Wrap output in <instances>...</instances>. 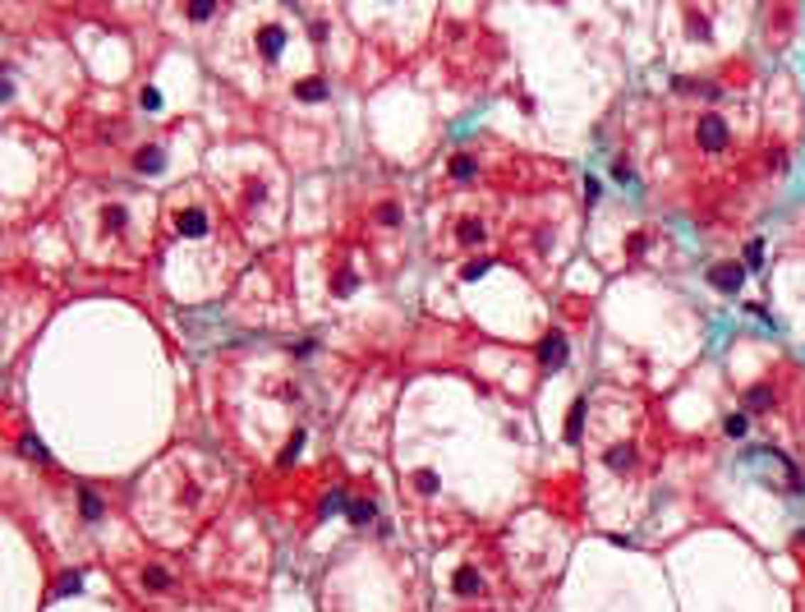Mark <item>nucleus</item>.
Instances as JSON below:
<instances>
[{"label":"nucleus","instance_id":"obj_1","mask_svg":"<svg viewBox=\"0 0 805 612\" xmlns=\"http://www.w3.org/2000/svg\"><path fill=\"white\" fill-rule=\"evenodd\" d=\"M741 281H745V267H741V262H718V267H709V286H713V290L736 295V290H741Z\"/></svg>","mask_w":805,"mask_h":612},{"label":"nucleus","instance_id":"obj_2","mask_svg":"<svg viewBox=\"0 0 805 612\" xmlns=\"http://www.w3.org/2000/svg\"><path fill=\"white\" fill-rule=\"evenodd\" d=\"M700 148L704 152H723L727 148V120L723 115H704L700 120Z\"/></svg>","mask_w":805,"mask_h":612},{"label":"nucleus","instance_id":"obj_3","mask_svg":"<svg viewBox=\"0 0 805 612\" xmlns=\"http://www.w3.org/2000/svg\"><path fill=\"white\" fill-rule=\"evenodd\" d=\"M539 364H543V368H561V364H566V336H561V332H548V336H543Z\"/></svg>","mask_w":805,"mask_h":612},{"label":"nucleus","instance_id":"obj_4","mask_svg":"<svg viewBox=\"0 0 805 612\" xmlns=\"http://www.w3.org/2000/svg\"><path fill=\"white\" fill-rule=\"evenodd\" d=\"M585 414H589V401H585V396H576V401H571V414H566V442L571 446H576L580 433H585Z\"/></svg>","mask_w":805,"mask_h":612},{"label":"nucleus","instance_id":"obj_5","mask_svg":"<svg viewBox=\"0 0 805 612\" xmlns=\"http://www.w3.org/2000/svg\"><path fill=\"white\" fill-rule=\"evenodd\" d=\"M175 230H180V235H189V240H198V235H207V217H202L198 208H189V212H180V217H175Z\"/></svg>","mask_w":805,"mask_h":612},{"label":"nucleus","instance_id":"obj_6","mask_svg":"<svg viewBox=\"0 0 805 612\" xmlns=\"http://www.w3.org/2000/svg\"><path fill=\"white\" fill-rule=\"evenodd\" d=\"M455 594H460V598L483 594V576H479L474 567H460V571H455Z\"/></svg>","mask_w":805,"mask_h":612},{"label":"nucleus","instance_id":"obj_7","mask_svg":"<svg viewBox=\"0 0 805 612\" xmlns=\"http://www.w3.org/2000/svg\"><path fill=\"white\" fill-rule=\"evenodd\" d=\"M281 46H286V28H263V33H258V51H263L267 60H276Z\"/></svg>","mask_w":805,"mask_h":612},{"label":"nucleus","instance_id":"obj_8","mask_svg":"<svg viewBox=\"0 0 805 612\" xmlns=\"http://www.w3.org/2000/svg\"><path fill=\"white\" fill-rule=\"evenodd\" d=\"M373 516H377L373 498H359V502H350V507H345V520H350V525H373Z\"/></svg>","mask_w":805,"mask_h":612},{"label":"nucleus","instance_id":"obj_9","mask_svg":"<svg viewBox=\"0 0 805 612\" xmlns=\"http://www.w3.org/2000/svg\"><path fill=\"white\" fill-rule=\"evenodd\" d=\"M295 97H299V102H323V97H327V79H299L295 83Z\"/></svg>","mask_w":805,"mask_h":612},{"label":"nucleus","instance_id":"obj_10","mask_svg":"<svg viewBox=\"0 0 805 612\" xmlns=\"http://www.w3.org/2000/svg\"><path fill=\"white\" fill-rule=\"evenodd\" d=\"M745 410H755V414L773 410V387H750L745 392Z\"/></svg>","mask_w":805,"mask_h":612},{"label":"nucleus","instance_id":"obj_11","mask_svg":"<svg viewBox=\"0 0 805 612\" xmlns=\"http://www.w3.org/2000/svg\"><path fill=\"white\" fill-rule=\"evenodd\" d=\"M143 585H148L152 594H161V589H171L175 580H171V571H166V567H143Z\"/></svg>","mask_w":805,"mask_h":612},{"label":"nucleus","instance_id":"obj_12","mask_svg":"<svg viewBox=\"0 0 805 612\" xmlns=\"http://www.w3.org/2000/svg\"><path fill=\"white\" fill-rule=\"evenodd\" d=\"M79 511H83V520H102V498L92 488H79Z\"/></svg>","mask_w":805,"mask_h":612},{"label":"nucleus","instance_id":"obj_13","mask_svg":"<svg viewBox=\"0 0 805 612\" xmlns=\"http://www.w3.org/2000/svg\"><path fill=\"white\" fill-rule=\"evenodd\" d=\"M603 461L612 465V470H630V465H635V451H630V446H607Z\"/></svg>","mask_w":805,"mask_h":612},{"label":"nucleus","instance_id":"obj_14","mask_svg":"<svg viewBox=\"0 0 805 612\" xmlns=\"http://www.w3.org/2000/svg\"><path fill=\"white\" fill-rule=\"evenodd\" d=\"M686 28L695 33V42H709V18H704L700 9H686Z\"/></svg>","mask_w":805,"mask_h":612},{"label":"nucleus","instance_id":"obj_15","mask_svg":"<svg viewBox=\"0 0 805 612\" xmlns=\"http://www.w3.org/2000/svg\"><path fill=\"white\" fill-rule=\"evenodd\" d=\"M161 161H166V157H161V148H143L139 152V171H148V175H157Z\"/></svg>","mask_w":805,"mask_h":612},{"label":"nucleus","instance_id":"obj_16","mask_svg":"<svg viewBox=\"0 0 805 612\" xmlns=\"http://www.w3.org/2000/svg\"><path fill=\"white\" fill-rule=\"evenodd\" d=\"M414 488H419V493H438L442 488L438 470H414Z\"/></svg>","mask_w":805,"mask_h":612},{"label":"nucleus","instance_id":"obj_17","mask_svg":"<svg viewBox=\"0 0 805 612\" xmlns=\"http://www.w3.org/2000/svg\"><path fill=\"white\" fill-rule=\"evenodd\" d=\"M745 267L750 272L764 267V240H750V245H745Z\"/></svg>","mask_w":805,"mask_h":612},{"label":"nucleus","instance_id":"obj_18","mask_svg":"<svg viewBox=\"0 0 805 612\" xmlns=\"http://www.w3.org/2000/svg\"><path fill=\"white\" fill-rule=\"evenodd\" d=\"M212 14H217V5H212V0H193V5H189V18H193V23H207Z\"/></svg>","mask_w":805,"mask_h":612},{"label":"nucleus","instance_id":"obj_19","mask_svg":"<svg viewBox=\"0 0 805 612\" xmlns=\"http://www.w3.org/2000/svg\"><path fill=\"white\" fill-rule=\"evenodd\" d=\"M455 235H460V245H479V240H483V226H479V221H460V230H455Z\"/></svg>","mask_w":805,"mask_h":612},{"label":"nucleus","instance_id":"obj_20","mask_svg":"<svg viewBox=\"0 0 805 612\" xmlns=\"http://www.w3.org/2000/svg\"><path fill=\"white\" fill-rule=\"evenodd\" d=\"M474 171H479V166H474L470 157H451V175H455V180H474Z\"/></svg>","mask_w":805,"mask_h":612},{"label":"nucleus","instance_id":"obj_21","mask_svg":"<svg viewBox=\"0 0 805 612\" xmlns=\"http://www.w3.org/2000/svg\"><path fill=\"white\" fill-rule=\"evenodd\" d=\"M723 429L732 433V437H745V429H750V419H745V414L736 410V414H727V424H723Z\"/></svg>","mask_w":805,"mask_h":612},{"label":"nucleus","instance_id":"obj_22","mask_svg":"<svg viewBox=\"0 0 805 612\" xmlns=\"http://www.w3.org/2000/svg\"><path fill=\"white\" fill-rule=\"evenodd\" d=\"M377 221H382V226H401V208H396V203H382V208H377Z\"/></svg>","mask_w":805,"mask_h":612},{"label":"nucleus","instance_id":"obj_23","mask_svg":"<svg viewBox=\"0 0 805 612\" xmlns=\"http://www.w3.org/2000/svg\"><path fill=\"white\" fill-rule=\"evenodd\" d=\"M483 272H488V258H479V262H465V267H460V281H479Z\"/></svg>","mask_w":805,"mask_h":612},{"label":"nucleus","instance_id":"obj_24","mask_svg":"<svg viewBox=\"0 0 805 612\" xmlns=\"http://www.w3.org/2000/svg\"><path fill=\"white\" fill-rule=\"evenodd\" d=\"M299 442H304V429H295V437L286 442V451H281V465H290V461L299 456Z\"/></svg>","mask_w":805,"mask_h":612},{"label":"nucleus","instance_id":"obj_25","mask_svg":"<svg viewBox=\"0 0 805 612\" xmlns=\"http://www.w3.org/2000/svg\"><path fill=\"white\" fill-rule=\"evenodd\" d=\"M79 585H83V576L70 571V576H60V589H55V594H79Z\"/></svg>","mask_w":805,"mask_h":612},{"label":"nucleus","instance_id":"obj_26","mask_svg":"<svg viewBox=\"0 0 805 612\" xmlns=\"http://www.w3.org/2000/svg\"><path fill=\"white\" fill-rule=\"evenodd\" d=\"M18 446H23V456H33V461H46V446L37 442V437H23Z\"/></svg>","mask_w":805,"mask_h":612},{"label":"nucleus","instance_id":"obj_27","mask_svg":"<svg viewBox=\"0 0 805 612\" xmlns=\"http://www.w3.org/2000/svg\"><path fill=\"white\" fill-rule=\"evenodd\" d=\"M341 507H350V502H345V493H332V498L323 502V516H332V511H341Z\"/></svg>","mask_w":805,"mask_h":612},{"label":"nucleus","instance_id":"obj_28","mask_svg":"<svg viewBox=\"0 0 805 612\" xmlns=\"http://www.w3.org/2000/svg\"><path fill=\"white\" fill-rule=\"evenodd\" d=\"M143 106H148V111H161V92H157V87H143Z\"/></svg>","mask_w":805,"mask_h":612},{"label":"nucleus","instance_id":"obj_29","mask_svg":"<svg viewBox=\"0 0 805 612\" xmlns=\"http://www.w3.org/2000/svg\"><path fill=\"white\" fill-rule=\"evenodd\" d=\"M350 286H355V277H350V272H341V277H336V295H350Z\"/></svg>","mask_w":805,"mask_h":612},{"label":"nucleus","instance_id":"obj_30","mask_svg":"<svg viewBox=\"0 0 805 612\" xmlns=\"http://www.w3.org/2000/svg\"><path fill=\"white\" fill-rule=\"evenodd\" d=\"M612 180H622V184H630V166H626V161H612Z\"/></svg>","mask_w":805,"mask_h":612}]
</instances>
